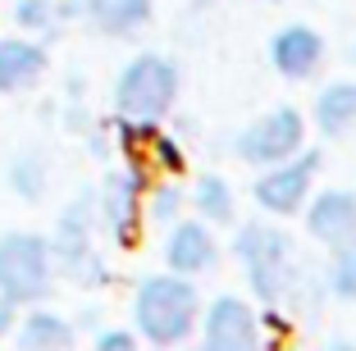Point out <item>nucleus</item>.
Instances as JSON below:
<instances>
[{"mask_svg":"<svg viewBox=\"0 0 356 351\" xmlns=\"http://www.w3.org/2000/svg\"><path fill=\"white\" fill-rule=\"evenodd\" d=\"M201 320V292L197 279L188 274H147L133 292V324L151 347L169 351V347H188V338L197 333Z\"/></svg>","mask_w":356,"mask_h":351,"instance_id":"obj_1","label":"nucleus"},{"mask_svg":"<svg viewBox=\"0 0 356 351\" xmlns=\"http://www.w3.org/2000/svg\"><path fill=\"white\" fill-rule=\"evenodd\" d=\"M233 256L242 265V279L252 288V297L261 306H283L293 283L302 279V265H297V247L293 238L274 228L270 219H247L233 233Z\"/></svg>","mask_w":356,"mask_h":351,"instance_id":"obj_2","label":"nucleus"},{"mask_svg":"<svg viewBox=\"0 0 356 351\" xmlns=\"http://www.w3.org/2000/svg\"><path fill=\"white\" fill-rule=\"evenodd\" d=\"M178 101V64L165 55H137L119 69L115 83V110L124 119H142V124H156L174 110Z\"/></svg>","mask_w":356,"mask_h":351,"instance_id":"obj_3","label":"nucleus"},{"mask_svg":"<svg viewBox=\"0 0 356 351\" xmlns=\"http://www.w3.org/2000/svg\"><path fill=\"white\" fill-rule=\"evenodd\" d=\"M302 146H306V114L297 105H274L270 114L252 119V124L233 137V155L252 169L279 165V160L297 155Z\"/></svg>","mask_w":356,"mask_h":351,"instance_id":"obj_4","label":"nucleus"},{"mask_svg":"<svg viewBox=\"0 0 356 351\" xmlns=\"http://www.w3.org/2000/svg\"><path fill=\"white\" fill-rule=\"evenodd\" d=\"M51 247L37 233H5L0 238V297L19 301H42L51 292Z\"/></svg>","mask_w":356,"mask_h":351,"instance_id":"obj_5","label":"nucleus"},{"mask_svg":"<svg viewBox=\"0 0 356 351\" xmlns=\"http://www.w3.org/2000/svg\"><path fill=\"white\" fill-rule=\"evenodd\" d=\"M315 174H320V151H306L302 146L297 155H288L279 165H265L261 174H256L252 197H256V206L274 219L302 215V206L315 192Z\"/></svg>","mask_w":356,"mask_h":351,"instance_id":"obj_6","label":"nucleus"},{"mask_svg":"<svg viewBox=\"0 0 356 351\" xmlns=\"http://www.w3.org/2000/svg\"><path fill=\"white\" fill-rule=\"evenodd\" d=\"M197 324H201V342L192 351H270V338L261 329L256 306L233 297V292L210 301Z\"/></svg>","mask_w":356,"mask_h":351,"instance_id":"obj_7","label":"nucleus"},{"mask_svg":"<svg viewBox=\"0 0 356 351\" xmlns=\"http://www.w3.org/2000/svg\"><path fill=\"white\" fill-rule=\"evenodd\" d=\"M46 247H51V265L60 269L64 279L83 283V288L105 283V269L92 251V192H83V197L60 215L55 242H46Z\"/></svg>","mask_w":356,"mask_h":351,"instance_id":"obj_8","label":"nucleus"},{"mask_svg":"<svg viewBox=\"0 0 356 351\" xmlns=\"http://www.w3.org/2000/svg\"><path fill=\"white\" fill-rule=\"evenodd\" d=\"M151 187V165L147 160H128V169L105 178V192H101V219L110 228V238L119 247L137 242V228H142V197Z\"/></svg>","mask_w":356,"mask_h":351,"instance_id":"obj_9","label":"nucleus"},{"mask_svg":"<svg viewBox=\"0 0 356 351\" xmlns=\"http://www.w3.org/2000/svg\"><path fill=\"white\" fill-rule=\"evenodd\" d=\"M220 265V242H215V228L206 219H183L178 215L169 224L165 238V269L174 274H188V279H201Z\"/></svg>","mask_w":356,"mask_h":351,"instance_id":"obj_10","label":"nucleus"},{"mask_svg":"<svg viewBox=\"0 0 356 351\" xmlns=\"http://www.w3.org/2000/svg\"><path fill=\"white\" fill-rule=\"evenodd\" d=\"M306 215V238L320 242V247H343V242H356V192L347 187H325L315 192L302 206Z\"/></svg>","mask_w":356,"mask_h":351,"instance_id":"obj_11","label":"nucleus"},{"mask_svg":"<svg viewBox=\"0 0 356 351\" xmlns=\"http://www.w3.org/2000/svg\"><path fill=\"white\" fill-rule=\"evenodd\" d=\"M270 64L288 83H311L325 64V37L311 23H288L270 37Z\"/></svg>","mask_w":356,"mask_h":351,"instance_id":"obj_12","label":"nucleus"},{"mask_svg":"<svg viewBox=\"0 0 356 351\" xmlns=\"http://www.w3.org/2000/svg\"><path fill=\"white\" fill-rule=\"evenodd\" d=\"M311 124L320 137H347L356 128V83L352 78H338V83H325L320 96L311 105Z\"/></svg>","mask_w":356,"mask_h":351,"instance_id":"obj_13","label":"nucleus"},{"mask_svg":"<svg viewBox=\"0 0 356 351\" xmlns=\"http://www.w3.org/2000/svg\"><path fill=\"white\" fill-rule=\"evenodd\" d=\"M151 0H83V19H92V28L105 37H133L151 23Z\"/></svg>","mask_w":356,"mask_h":351,"instance_id":"obj_14","label":"nucleus"},{"mask_svg":"<svg viewBox=\"0 0 356 351\" xmlns=\"http://www.w3.org/2000/svg\"><path fill=\"white\" fill-rule=\"evenodd\" d=\"M46 73V51L32 42H0V92H23Z\"/></svg>","mask_w":356,"mask_h":351,"instance_id":"obj_15","label":"nucleus"},{"mask_svg":"<svg viewBox=\"0 0 356 351\" xmlns=\"http://www.w3.org/2000/svg\"><path fill=\"white\" fill-rule=\"evenodd\" d=\"M69 342H74L69 320H60L51 310H32L19 324V351H64Z\"/></svg>","mask_w":356,"mask_h":351,"instance_id":"obj_16","label":"nucleus"},{"mask_svg":"<svg viewBox=\"0 0 356 351\" xmlns=\"http://www.w3.org/2000/svg\"><path fill=\"white\" fill-rule=\"evenodd\" d=\"M192 206H197V219H206V224H233L238 197H233L224 174H201L192 187Z\"/></svg>","mask_w":356,"mask_h":351,"instance_id":"obj_17","label":"nucleus"},{"mask_svg":"<svg viewBox=\"0 0 356 351\" xmlns=\"http://www.w3.org/2000/svg\"><path fill=\"white\" fill-rule=\"evenodd\" d=\"M325 288L334 301H356V242H343V247L329 251V265H325Z\"/></svg>","mask_w":356,"mask_h":351,"instance_id":"obj_18","label":"nucleus"},{"mask_svg":"<svg viewBox=\"0 0 356 351\" xmlns=\"http://www.w3.org/2000/svg\"><path fill=\"white\" fill-rule=\"evenodd\" d=\"M142 215L156 219V224H174V219L183 215V187H178L174 178H165V183H151L147 197H142Z\"/></svg>","mask_w":356,"mask_h":351,"instance_id":"obj_19","label":"nucleus"},{"mask_svg":"<svg viewBox=\"0 0 356 351\" xmlns=\"http://www.w3.org/2000/svg\"><path fill=\"white\" fill-rule=\"evenodd\" d=\"M10 183H14V192H19L23 201H37L46 192V160L37 151H23V155H14V165H10Z\"/></svg>","mask_w":356,"mask_h":351,"instance_id":"obj_20","label":"nucleus"},{"mask_svg":"<svg viewBox=\"0 0 356 351\" xmlns=\"http://www.w3.org/2000/svg\"><path fill=\"white\" fill-rule=\"evenodd\" d=\"M142 160H147L151 169H160V174H169V178H178L183 169H188V155H183V146H178L174 137H165L160 128L151 133V142H147V151H142Z\"/></svg>","mask_w":356,"mask_h":351,"instance_id":"obj_21","label":"nucleus"},{"mask_svg":"<svg viewBox=\"0 0 356 351\" xmlns=\"http://www.w3.org/2000/svg\"><path fill=\"white\" fill-rule=\"evenodd\" d=\"M14 23H19V28H32V32H46L55 23V5L51 0H19V5H14Z\"/></svg>","mask_w":356,"mask_h":351,"instance_id":"obj_22","label":"nucleus"},{"mask_svg":"<svg viewBox=\"0 0 356 351\" xmlns=\"http://www.w3.org/2000/svg\"><path fill=\"white\" fill-rule=\"evenodd\" d=\"M92 351H137V338L128 329H105V333H96Z\"/></svg>","mask_w":356,"mask_h":351,"instance_id":"obj_23","label":"nucleus"},{"mask_svg":"<svg viewBox=\"0 0 356 351\" xmlns=\"http://www.w3.org/2000/svg\"><path fill=\"white\" fill-rule=\"evenodd\" d=\"M10 324H14V301L0 297V333H10Z\"/></svg>","mask_w":356,"mask_h":351,"instance_id":"obj_24","label":"nucleus"},{"mask_svg":"<svg viewBox=\"0 0 356 351\" xmlns=\"http://www.w3.org/2000/svg\"><path fill=\"white\" fill-rule=\"evenodd\" d=\"M320 351H356V342H347V338H329Z\"/></svg>","mask_w":356,"mask_h":351,"instance_id":"obj_25","label":"nucleus"},{"mask_svg":"<svg viewBox=\"0 0 356 351\" xmlns=\"http://www.w3.org/2000/svg\"><path fill=\"white\" fill-rule=\"evenodd\" d=\"M347 60H352V64H356V37H352V46H347Z\"/></svg>","mask_w":356,"mask_h":351,"instance_id":"obj_26","label":"nucleus"}]
</instances>
